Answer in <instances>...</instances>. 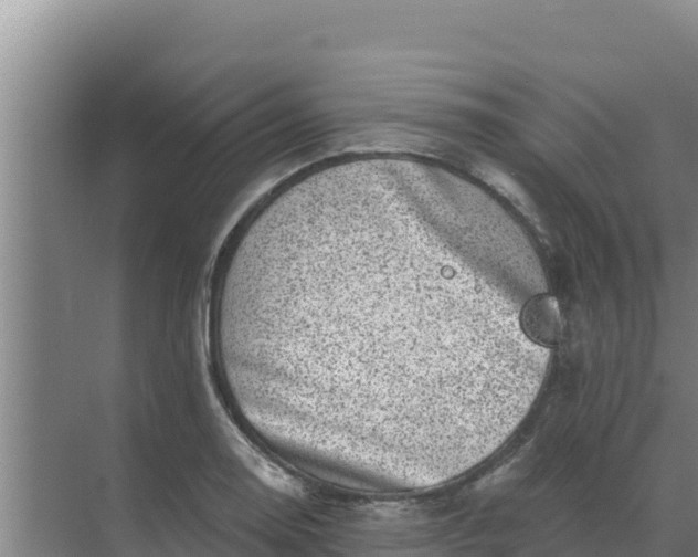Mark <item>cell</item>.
Masks as SVG:
<instances>
[{"instance_id":"6da1fadb","label":"cell","mask_w":698,"mask_h":557,"mask_svg":"<svg viewBox=\"0 0 698 557\" xmlns=\"http://www.w3.org/2000/svg\"><path fill=\"white\" fill-rule=\"evenodd\" d=\"M265 278L309 399L450 401L477 278L430 192L351 183L287 200Z\"/></svg>"}]
</instances>
